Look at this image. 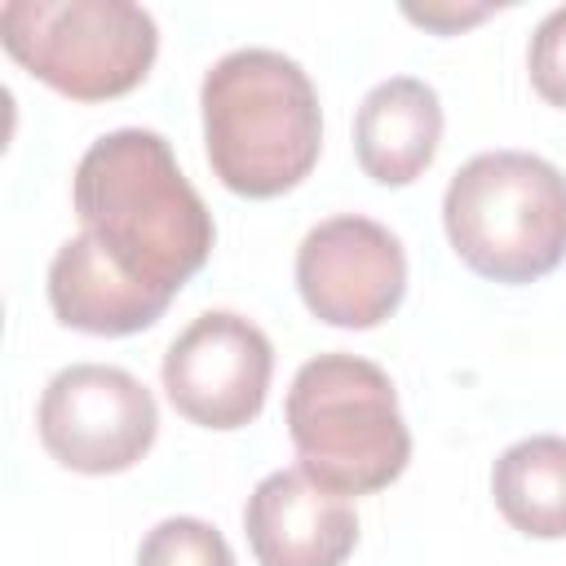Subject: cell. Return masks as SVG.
<instances>
[{"mask_svg":"<svg viewBox=\"0 0 566 566\" xmlns=\"http://www.w3.org/2000/svg\"><path fill=\"white\" fill-rule=\"evenodd\" d=\"M442 106L438 93L416 75L380 80L354 115L358 168L380 186H411L438 155Z\"/></svg>","mask_w":566,"mask_h":566,"instance_id":"obj_11","label":"cell"},{"mask_svg":"<svg viewBox=\"0 0 566 566\" xmlns=\"http://www.w3.org/2000/svg\"><path fill=\"white\" fill-rule=\"evenodd\" d=\"M199 106L208 164L243 199L287 195L318 164V93L301 62L274 49H234L212 62Z\"/></svg>","mask_w":566,"mask_h":566,"instance_id":"obj_2","label":"cell"},{"mask_svg":"<svg viewBox=\"0 0 566 566\" xmlns=\"http://www.w3.org/2000/svg\"><path fill=\"white\" fill-rule=\"evenodd\" d=\"M296 287L314 318L349 332L376 327L407 292L402 243L371 217H327L296 248Z\"/></svg>","mask_w":566,"mask_h":566,"instance_id":"obj_8","label":"cell"},{"mask_svg":"<svg viewBox=\"0 0 566 566\" xmlns=\"http://www.w3.org/2000/svg\"><path fill=\"white\" fill-rule=\"evenodd\" d=\"M0 44L53 93L106 102L146 80L159 31L128 0H9L0 4Z\"/></svg>","mask_w":566,"mask_h":566,"instance_id":"obj_5","label":"cell"},{"mask_svg":"<svg viewBox=\"0 0 566 566\" xmlns=\"http://www.w3.org/2000/svg\"><path fill=\"white\" fill-rule=\"evenodd\" d=\"M442 226L473 274L544 279L566 256V177L526 150H482L451 177Z\"/></svg>","mask_w":566,"mask_h":566,"instance_id":"obj_4","label":"cell"},{"mask_svg":"<svg viewBox=\"0 0 566 566\" xmlns=\"http://www.w3.org/2000/svg\"><path fill=\"white\" fill-rule=\"evenodd\" d=\"M407 18L411 22H424V27H433V31H455V27H464V22H478V18H486V9H411L407 4Z\"/></svg>","mask_w":566,"mask_h":566,"instance_id":"obj_15","label":"cell"},{"mask_svg":"<svg viewBox=\"0 0 566 566\" xmlns=\"http://www.w3.org/2000/svg\"><path fill=\"white\" fill-rule=\"evenodd\" d=\"M531 84L548 106L566 111V4L553 9L531 35Z\"/></svg>","mask_w":566,"mask_h":566,"instance_id":"obj_14","label":"cell"},{"mask_svg":"<svg viewBox=\"0 0 566 566\" xmlns=\"http://www.w3.org/2000/svg\"><path fill=\"white\" fill-rule=\"evenodd\" d=\"M504 522L531 539H566V438L535 433L513 442L491 469Z\"/></svg>","mask_w":566,"mask_h":566,"instance_id":"obj_12","label":"cell"},{"mask_svg":"<svg viewBox=\"0 0 566 566\" xmlns=\"http://www.w3.org/2000/svg\"><path fill=\"white\" fill-rule=\"evenodd\" d=\"M274 371L270 336L230 310L199 314L164 354L168 402L203 429H243L261 416Z\"/></svg>","mask_w":566,"mask_h":566,"instance_id":"obj_7","label":"cell"},{"mask_svg":"<svg viewBox=\"0 0 566 566\" xmlns=\"http://www.w3.org/2000/svg\"><path fill=\"white\" fill-rule=\"evenodd\" d=\"M84 234L137 283L177 292L212 252V212L150 128H115L97 137L71 186Z\"/></svg>","mask_w":566,"mask_h":566,"instance_id":"obj_1","label":"cell"},{"mask_svg":"<svg viewBox=\"0 0 566 566\" xmlns=\"http://www.w3.org/2000/svg\"><path fill=\"white\" fill-rule=\"evenodd\" d=\"M137 566H234L226 535L203 517H164L146 531Z\"/></svg>","mask_w":566,"mask_h":566,"instance_id":"obj_13","label":"cell"},{"mask_svg":"<svg viewBox=\"0 0 566 566\" xmlns=\"http://www.w3.org/2000/svg\"><path fill=\"white\" fill-rule=\"evenodd\" d=\"M243 531L261 566H340L358 544L349 500L318 486L305 469L261 478L248 495Z\"/></svg>","mask_w":566,"mask_h":566,"instance_id":"obj_9","label":"cell"},{"mask_svg":"<svg viewBox=\"0 0 566 566\" xmlns=\"http://www.w3.org/2000/svg\"><path fill=\"white\" fill-rule=\"evenodd\" d=\"M287 433L301 469L336 495H371L411 460L394 380L358 354H318L296 371Z\"/></svg>","mask_w":566,"mask_h":566,"instance_id":"obj_3","label":"cell"},{"mask_svg":"<svg viewBox=\"0 0 566 566\" xmlns=\"http://www.w3.org/2000/svg\"><path fill=\"white\" fill-rule=\"evenodd\" d=\"M168 292H155L124 274L88 234L66 239L49 265V305L57 323L88 336H133L164 318Z\"/></svg>","mask_w":566,"mask_h":566,"instance_id":"obj_10","label":"cell"},{"mask_svg":"<svg viewBox=\"0 0 566 566\" xmlns=\"http://www.w3.org/2000/svg\"><path fill=\"white\" fill-rule=\"evenodd\" d=\"M35 429L44 451L62 469L124 473L150 451L159 433V411L150 389L133 371L106 363H75L44 385Z\"/></svg>","mask_w":566,"mask_h":566,"instance_id":"obj_6","label":"cell"}]
</instances>
